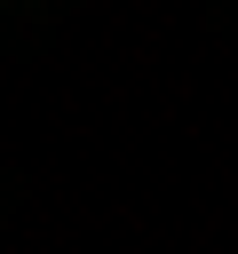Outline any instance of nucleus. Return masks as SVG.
Listing matches in <instances>:
<instances>
[]
</instances>
